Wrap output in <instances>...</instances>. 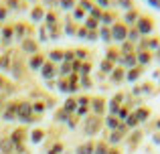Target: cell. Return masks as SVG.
I'll return each instance as SVG.
<instances>
[{
	"label": "cell",
	"mask_w": 160,
	"mask_h": 154,
	"mask_svg": "<svg viewBox=\"0 0 160 154\" xmlns=\"http://www.w3.org/2000/svg\"><path fill=\"white\" fill-rule=\"evenodd\" d=\"M31 31H32V27H31V24H27V22H18V24H14V39H18V41L28 39Z\"/></svg>",
	"instance_id": "obj_1"
},
{
	"label": "cell",
	"mask_w": 160,
	"mask_h": 154,
	"mask_svg": "<svg viewBox=\"0 0 160 154\" xmlns=\"http://www.w3.org/2000/svg\"><path fill=\"white\" fill-rule=\"evenodd\" d=\"M45 14H47V8H45L43 4H37V6L31 8V18H32V22H43V20H45Z\"/></svg>",
	"instance_id": "obj_2"
},
{
	"label": "cell",
	"mask_w": 160,
	"mask_h": 154,
	"mask_svg": "<svg viewBox=\"0 0 160 154\" xmlns=\"http://www.w3.org/2000/svg\"><path fill=\"white\" fill-rule=\"evenodd\" d=\"M20 49H22L24 53H32V55H35V51L39 49V43H37L35 39H31V37H28V39L20 41Z\"/></svg>",
	"instance_id": "obj_3"
},
{
	"label": "cell",
	"mask_w": 160,
	"mask_h": 154,
	"mask_svg": "<svg viewBox=\"0 0 160 154\" xmlns=\"http://www.w3.org/2000/svg\"><path fill=\"white\" fill-rule=\"evenodd\" d=\"M112 37H113L116 41H124L126 37H128V31H126L124 24L116 22V24H113V28H112Z\"/></svg>",
	"instance_id": "obj_4"
},
{
	"label": "cell",
	"mask_w": 160,
	"mask_h": 154,
	"mask_svg": "<svg viewBox=\"0 0 160 154\" xmlns=\"http://www.w3.org/2000/svg\"><path fill=\"white\" fill-rule=\"evenodd\" d=\"M2 4L8 8V10H24V8H27L24 6V4H27L24 0H4Z\"/></svg>",
	"instance_id": "obj_5"
},
{
	"label": "cell",
	"mask_w": 160,
	"mask_h": 154,
	"mask_svg": "<svg viewBox=\"0 0 160 154\" xmlns=\"http://www.w3.org/2000/svg\"><path fill=\"white\" fill-rule=\"evenodd\" d=\"M45 27H53V24H59V14L55 10H47V14H45Z\"/></svg>",
	"instance_id": "obj_6"
},
{
	"label": "cell",
	"mask_w": 160,
	"mask_h": 154,
	"mask_svg": "<svg viewBox=\"0 0 160 154\" xmlns=\"http://www.w3.org/2000/svg\"><path fill=\"white\" fill-rule=\"evenodd\" d=\"M43 61H45V59H43V55L35 53V55L31 57V67H32V69H39L41 65H43Z\"/></svg>",
	"instance_id": "obj_7"
},
{
	"label": "cell",
	"mask_w": 160,
	"mask_h": 154,
	"mask_svg": "<svg viewBox=\"0 0 160 154\" xmlns=\"http://www.w3.org/2000/svg\"><path fill=\"white\" fill-rule=\"evenodd\" d=\"M59 6H61L63 10H73V8L77 6V0H59Z\"/></svg>",
	"instance_id": "obj_8"
},
{
	"label": "cell",
	"mask_w": 160,
	"mask_h": 154,
	"mask_svg": "<svg viewBox=\"0 0 160 154\" xmlns=\"http://www.w3.org/2000/svg\"><path fill=\"white\" fill-rule=\"evenodd\" d=\"M53 75H55V65L53 63H45L43 65V77L49 79V77H53Z\"/></svg>",
	"instance_id": "obj_9"
},
{
	"label": "cell",
	"mask_w": 160,
	"mask_h": 154,
	"mask_svg": "<svg viewBox=\"0 0 160 154\" xmlns=\"http://www.w3.org/2000/svg\"><path fill=\"white\" fill-rule=\"evenodd\" d=\"M83 27H85V28H91V31H95V28L99 27V24H98V18H93V16H87L85 22H83Z\"/></svg>",
	"instance_id": "obj_10"
},
{
	"label": "cell",
	"mask_w": 160,
	"mask_h": 154,
	"mask_svg": "<svg viewBox=\"0 0 160 154\" xmlns=\"http://www.w3.org/2000/svg\"><path fill=\"white\" fill-rule=\"evenodd\" d=\"M63 57H65V51H61V49H55V51L49 53V59L51 61H61Z\"/></svg>",
	"instance_id": "obj_11"
},
{
	"label": "cell",
	"mask_w": 160,
	"mask_h": 154,
	"mask_svg": "<svg viewBox=\"0 0 160 154\" xmlns=\"http://www.w3.org/2000/svg\"><path fill=\"white\" fill-rule=\"evenodd\" d=\"M65 32H67V35H75V32H77V22L71 20L69 24H65Z\"/></svg>",
	"instance_id": "obj_12"
},
{
	"label": "cell",
	"mask_w": 160,
	"mask_h": 154,
	"mask_svg": "<svg viewBox=\"0 0 160 154\" xmlns=\"http://www.w3.org/2000/svg\"><path fill=\"white\" fill-rule=\"evenodd\" d=\"M73 16H75V20L85 18V10H83L81 6H75V8H73Z\"/></svg>",
	"instance_id": "obj_13"
},
{
	"label": "cell",
	"mask_w": 160,
	"mask_h": 154,
	"mask_svg": "<svg viewBox=\"0 0 160 154\" xmlns=\"http://www.w3.org/2000/svg\"><path fill=\"white\" fill-rule=\"evenodd\" d=\"M6 16H8V8L4 6V4H0V22H4Z\"/></svg>",
	"instance_id": "obj_14"
},
{
	"label": "cell",
	"mask_w": 160,
	"mask_h": 154,
	"mask_svg": "<svg viewBox=\"0 0 160 154\" xmlns=\"http://www.w3.org/2000/svg\"><path fill=\"white\" fill-rule=\"evenodd\" d=\"M112 20H113V14H112V12H106V14H102V22L112 24Z\"/></svg>",
	"instance_id": "obj_15"
},
{
	"label": "cell",
	"mask_w": 160,
	"mask_h": 154,
	"mask_svg": "<svg viewBox=\"0 0 160 154\" xmlns=\"http://www.w3.org/2000/svg\"><path fill=\"white\" fill-rule=\"evenodd\" d=\"M43 6H49L53 10L55 6H59V0H43Z\"/></svg>",
	"instance_id": "obj_16"
},
{
	"label": "cell",
	"mask_w": 160,
	"mask_h": 154,
	"mask_svg": "<svg viewBox=\"0 0 160 154\" xmlns=\"http://www.w3.org/2000/svg\"><path fill=\"white\" fill-rule=\"evenodd\" d=\"M102 103H103L102 99H95V102H93V110H95V112H102V110H103Z\"/></svg>",
	"instance_id": "obj_17"
},
{
	"label": "cell",
	"mask_w": 160,
	"mask_h": 154,
	"mask_svg": "<svg viewBox=\"0 0 160 154\" xmlns=\"http://www.w3.org/2000/svg\"><path fill=\"white\" fill-rule=\"evenodd\" d=\"M118 4H120L122 8H130L132 6V0H118Z\"/></svg>",
	"instance_id": "obj_18"
},
{
	"label": "cell",
	"mask_w": 160,
	"mask_h": 154,
	"mask_svg": "<svg viewBox=\"0 0 160 154\" xmlns=\"http://www.w3.org/2000/svg\"><path fill=\"white\" fill-rule=\"evenodd\" d=\"M43 138V132H32V142H41Z\"/></svg>",
	"instance_id": "obj_19"
},
{
	"label": "cell",
	"mask_w": 160,
	"mask_h": 154,
	"mask_svg": "<svg viewBox=\"0 0 160 154\" xmlns=\"http://www.w3.org/2000/svg\"><path fill=\"white\" fill-rule=\"evenodd\" d=\"M79 154H91V146L87 144V146H81L79 148Z\"/></svg>",
	"instance_id": "obj_20"
},
{
	"label": "cell",
	"mask_w": 160,
	"mask_h": 154,
	"mask_svg": "<svg viewBox=\"0 0 160 154\" xmlns=\"http://www.w3.org/2000/svg\"><path fill=\"white\" fill-rule=\"evenodd\" d=\"M73 55H75V51H65V57H63V59L65 61H73Z\"/></svg>",
	"instance_id": "obj_21"
},
{
	"label": "cell",
	"mask_w": 160,
	"mask_h": 154,
	"mask_svg": "<svg viewBox=\"0 0 160 154\" xmlns=\"http://www.w3.org/2000/svg\"><path fill=\"white\" fill-rule=\"evenodd\" d=\"M102 37H103V41H109V37H112V32H109L108 28H102Z\"/></svg>",
	"instance_id": "obj_22"
},
{
	"label": "cell",
	"mask_w": 160,
	"mask_h": 154,
	"mask_svg": "<svg viewBox=\"0 0 160 154\" xmlns=\"http://www.w3.org/2000/svg\"><path fill=\"white\" fill-rule=\"evenodd\" d=\"M73 107H75V102H73V99H69V102L65 103V110H73Z\"/></svg>",
	"instance_id": "obj_23"
},
{
	"label": "cell",
	"mask_w": 160,
	"mask_h": 154,
	"mask_svg": "<svg viewBox=\"0 0 160 154\" xmlns=\"http://www.w3.org/2000/svg\"><path fill=\"white\" fill-rule=\"evenodd\" d=\"M108 124H109L112 128H116V126H118V118H109V122H108Z\"/></svg>",
	"instance_id": "obj_24"
},
{
	"label": "cell",
	"mask_w": 160,
	"mask_h": 154,
	"mask_svg": "<svg viewBox=\"0 0 160 154\" xmlns=\"http://www.w3.org/2000/svg\"><path fill=\"white\" fill-rule=\"evenodd\" d=\"M75 55H77V57H79V59H83V57H85V55H87V53H85V51H81V49H79V51H75Z\"/></svg>",
	"instance_id": "obj_25"
},
{
	"label": "cell",
	"mask_w": 160,
	"mask_h": 154,
	"mask_svg": "<svg viewBox=\"0 0 160 154\" xmlns=\"http://www.w3.org/2000/svg\"><path fill=\"white\" fill-rule=\"evenodd\" d=\"M98 154H106V148H103V146H99V148H98Z\"/></svg>",
	"instance_id": "obj_26"
},
{
	"label": "cell",
	"mask_w": 160,
	"mask_h": 154,
	"mask_svg": "<svg viewBox=\"0 0 160 154\" xmlns=\"http://www.w3.org/2000/svg\"><path fill=\"white\" fill-rule=\"evenodd\" d=\"M0 31H2V22H0Z\"/></svg>",
	"instance_id": "obj_27"
}]
</instances>
